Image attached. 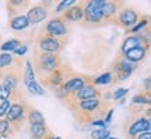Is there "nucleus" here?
Masks as SVG:
<instances>
[{
	"mask_svg": "<svg viewBox=\"0 0 151 139\" xmlns=\"http://www.w3.org/2000/svg\"><path fill=\"white\" fill-rule=\"evenodd\" d=\"M34 68V72L38 76L48 75L50 72L56 70L62 66L63 60L60 58L59 54H52V52H42L35 48L34 51V59L31 60Z\"/></svg>",
	"mask_w": 151,
	"mask_h": 139,
	"instance_id": "obj_1",
	"label": "nucleus"
},
{
	"mask_svg": "<svg viewBox=\"0 0 151 139\" xmlns=\"http://www.w3.org/2000/svg\"><path fill=\"white\" fill-rule=\"evenodd\" d=\"M73 76V70L70 69V66L67 63H62L60 68L56 70L50 72L48 75L39 76V80L46 89H58L59 86H62L65 82H67Z\"/></svg>",
	"mask_w": 151,
	"mask_h": 139,
	"instance_id": "obj_2",
	"label": "nucleus"
},
{
	"mask_svg": "<svg viewBox=\"0 0 151 139\" xmlns=\"http://www.w3.org/2000/svg\"><path fill=\"white\" fill-rule=\"evenodd\" d=\"M67 39L65 38H50V37H43L41 34H38L37 39H35V45L37 49L42 51V52H52V54H59L62 49L65 48Z\"/></svg>",
	"mask_w": 151,
	"mask_h": 139,
	"instance_id": "obj_3",
	"label": "nucleus"
},
{
	"mask_svg": "<svg viewBox=\"0 0 151 139\" xmlns=\"http://www.w3.org/2000/svg\"><path fill=\"white\" fill-rule=\"evenodd\" d=\"M41 32H42L41 35H43V37L65 38L67 34V25H66V21L62 18V16H58L50 18Z\"/></svg>",
	"mask_w": 151,
	"mask_h": 139,
	"instance_id": "obj_4",
	"label": "nucleus"
},
{
	"mask_svg": "<svg viewBox=\"0 0 151 139\" xmlns=\"http://www.w3.org/2000/svg\"><path fill=\"white\" fill-rule=\"evenodd\" d=\"M150 108L146 111V115H141L139 118H134L132 122H127V138L136 139V135L143 134L150 131Z\"/></svg>",
	"mask_w": 151,
	"mask_h": 139,
	"instance_id": "obj_5",
	"label": "nucleus"
},
{
	"mask_svg": "<svg viewBox=\"0 0 151 139\" xmlns=\"http://www.w3.org/2000/svg\"><path fill=\"white\" fill-rule=\"evenodd\" d=\"M102 6H104V0L86 1L84 10H83V18L87 23H101L104 20Z\"/></svg>",
	"mask_w": 151,
	"mask_h": 139,
	"instance_id": "obj_6",
	"label": "nucleus"
},
{
	"mask_svg": "<svg viewBox=\"0 0 151 139\" xmlns=\"http://www.w3.org/2000/svg\"><path fill=\"white\" fill-rule=\"evenodd\" d=\"M134 69H136L134 63L127 62L123 56H118L115 59V62L112 63V72L111 73L116 76V80H126L133 73Z\"/></svg>",
	"mask_w": 151,
	"mask_h": 139,
	"instance_id": "obj_7",
	"label": "nucleus"
},
{
	"mask_svg": "<svg viewBox=\"0 0 151 139\" xmlns=\"http://www.w3.org/2000/svg\"><path fill=\"white\" fill-rule=\"evenodd\" d=\"M137 21H139V14L132 7H123V9H120L118 13V17L115 20V23H118L119 25L122 28H124L126 31H129L130 28L134 27Z\"/></svg>",
	"mask_w": 151,
	"mask_h": 139,
	"instance_id": "obj_8",
	"label": "nucleus"
},
{
	"mask_svg": "<svg viewBox=\"0 0 151 139\" xmlns=\"http://www.w3.org/2000/svg\"><path fill=\"white\" fill-rule=\"evenodd\" d=\"M101 97H102V91L98 90L97 86H94L92 80L86 83L81 87V90L74 94L76 100H88V98H101Z\"/></svg>",
	"mask_w": 151,
	"mask_h": 139,
	"instance_id": "obj_9",
	"label": "nucleus"
},
{
	"mask_svg": "<svg viewBox=\"0 0 151 139\" xmlns=\"http://www.w3.org/2000/svg\"><path fill=\"white\" fill-rule=\"evenodd\" d=\"M84 4H86V1H78V3L73 4L71 7H69V9L62 14V18H63L65 21H70V23L80 21L81 18H83Z\"/></svg>",
	"mask_w": 151,
	"mask_h": 139,
	"instance_id": "obj_10",
	"label": "nucleus"
},
{
	"mask_svg": "<svg viewBox=\"0 0 151 139\" xmlns=\"http://www.w3.org/2000/svg\"><path fill=\"white\" fill-rule=\"evenodd\" d=\"M46 16H48V10L45 7H42V6L37 4L27 11L25 17H27L29 25H35V24H39L41 21H43L46 18Z\"/></svg>",
	"mask_w": 151,
	"mask_h": 139,
	"instance_id": "obj_11",
	"label": "nucleus"
},
{
	"mask_svg": "<svg viewBox=\"0 0 151 139\" xmlns=\"http://www.w3.org/2000/svg\"><path fill=\"white\" fill-rule=\"evenodd\" d=\"M120 9H123V3L120 1H104V6H102V16H104V20H111V21L115 23L116 20V14L119 13Z\"/></svg>",
	"mask_w": 151,
	"mask_h": 139,
	"instance_id": "obj_12",
	"label": "nucleus"
},
{
	"mask_svg": "<svg viewBox=\"0 0 151 139\" xmlns=\"http://www.w3.org/2000/svg\"><path fill=\"white\" fill-rule=\"evenodd\" d=\"M137 47H143V48L148 49L150 48V44L144 42L137 34L129 35V37L123 41V44H122V54H126L127 51H130V49H133V48H137Z\"/></svg>",
	"mask_w": 151,
	"mask_h": 139,
	"instance_id": "obj_13",
	"label": "nucleus"
},
{
	"mask_svg": "<svg viewBox=\"0 0 151 139\" xmlns=\"http://www.w3.org/2000/svg\"><path fill=\"white\" fill-rule=\"evenodd\" d=\"M147 51L148 49L143 48V47H137V48H133L130 49V51H127L126 54H123V58L127 60V62H130V63H139V62H141L143 59L146 58L147 55Z\"/></svg>",
	"mask_w": 151,
	"mask_h": 139,
	"instance_id": "obj_14",
	"label": "nucleus"
},
{
	"mask_svg": "<svg viewBox=\"0 0 151 139\" xmlns=\"http://www.w3.org/2000/svg\"><path fill=\"white\" fill-rule=\"evenodd\" d=\"M50 135H52V132L46 127V124L31 125V138L32 139H48Z\"/></svg>",
	"mask_w": 151,
	"mask_h": 139,
	"instance_id": "obj_15",
	"label": "nucleus"
},
{
	"mask_svg": "<svg viewBox=\"0 0 151 139\" xmlns=\"http://www.w3.org/2000/svg\"><path fill=\"white\" fill-rule=\"evenodd\" d=\"M28 6H29L28 1H21V0H9V1H7V9H9V17H10V20L13 18V17L20 16L18 13H20L22 9L28 7Z\"/></svg>",
	"mask_w": 151,
	"mask_h": 139,
	"instance_id": "obj_16",
	"label": "nucleus"
},
{
	"mask_svg": "<svg viewBox=\"0 0 151 139\" xmlns=\"http://www.w3.org/2000/svg\"><path fill=\"white\" fill-rule=\"evenodd\" d=\"M9 24L16 31H22V30H25L27 27H29V23H28L27 17L22 16V14H20V16H17V17H13Z\"/></svg>",
	"mask_w": 151,
	"mask_h": 139,
	"instance_id": "obj_17",
	"label": "nucleus"
},
{
	"mask_svg": "<svg viewBox=\"0 0 151 139\" xmlns=\"http://www.w3.org/2000/svg\"><path fill=\"white\" fill-rule=\"evenodd\" d=\"M22 79H24V84L25 86L35 82V72H34L32 63H31L29 59L25 60V68H24V72H22Z\"/></svg>",
	"mask_w": 151,
	"mask_h": 139,
	"instance_id": "obj_18",
	"label": "nucleus"
},
{
	"mask_svg": "<svg viewBox=\"0 0 151 139\" xmlns=\"http://www.w3.org/2000/svg\"><path fill=\"white\" fill-rule=\"evenodd\" d=\"M28 121L31 122V125H35V124H45V118L41 114V111H38L32 107H28V114H27Z\"/></svg>",
	"mask_w": 151,
	"mask_h": 139,
	"instance_id": "obj_19",
	"label": "nucleus"
},
{
	"mask_svg": "<svg viewBox=\"0 0 151 139\" xmlns=\"http://www.w3.org/2000/svg\"><path fill=\"white\" fill-rule=\"evenodd\" d=\"M20 45H22L20 39H9L0 45V51L1 52H7V54H11L14 49H17Z\"/></svg>",
	"mask_w": 151,
	"mask_h": 139,
	"instance_id": "obj_20",
	"label": "nucleus"
},
{
	"mask_svg": "<svg viewBox=\"0 0 151 139\" xmlns=\"http://www.w3.org/2000/svg\"><path fill=\"white\" fill-rule=\"evenodd\" d=\"M147 25H150V17L148 16H141L140 21L136 23V25L133 28H130L129 31H127V34H130V35H134V34H137L139 31H141L144 27H147Z\"/></svg>",
	"mask_w": 151,
	"mask_h": 139,
	"instance_id": "obj_21",
	"label": "nucleus"
},
{
	"mask_svg": "<svg viewBox=\"0 0 151 139\" xmlns=\"http://www.w3.org/2000/svg\"><path fill=\"white\" fill-rule=\"evenodd\" d=\"M112 79H113V75L111 72H106V73H104V75L98 76V77H94V79H92V83H94V86H104V84L112 83Z\"/></svg>",
	"mask_w": 151,
	"mask_h": 139,
	"instance_id": "obj_22",
	"label": "nucleus"
},
{
	"mask_svg": "<svg viewBox=\"0 0 151 139\" xmlns=\"http://www.w3.org/2000/svg\"><path fill=\"white\" fill-rule=\"evenodd\" d=\"M132 103H133V106L134 104H140V106H148L150 104V91H146V94L144 93H141V94H136L133 98H132Z\"/></svg>",
	"mask_w": 151,
	"mask_h": 139,
	"instance_id": "obj_23",
	"label": "nucleus"
},
{
	"mask_svg": "<svg viewBox=\"0 0 151 139\" xmlns=\"http://www.w3.org/2000/svg\"><path fill=\"white\" fill-rule=\"evenodd\" d=\"M13 55L11 54H7V52H1L0 54V69H4L7 66H11L13 63Z\"/></svg>",
	"mask_w": 151,
	"mask_h": 139,
	"instance_id": "obj_24",
	"label": "nucleus"
},
{
	"mask_svg": "<svg viewBox=\"0 0 151 139\" xmlns=\"http://www.w3.org/2000/svg\"><path fill=\"white\" fill-rule=\"evenodd\" d=\"M10 136V122L6 119H0V138Z\"/></svg>",
	"mask_w": 151,
	"mask_h": 139,
	"instance_id": "obj_25",
	"label": "nucleus"
},
{
	"mask_svg": "<svg viewBox=\"0 0 151 139\" xmlns=\"http://www.w3.org/2000/svg\"><path fill=\"white\" fill-rule=\"evenodd\" d=\"M27 87H28V90H29V93L34 94V96H43V94H45L43 87H41L37 82H34V83H31V84H28Z\"/></svg>",
	"mask_w": 151,
	"mask_h": 139,
	"instance_id": "obj_26",
	"label": "nucleus"
},
{
	"mask_svg": "<svg viewBox=\"0 0 151 139\" xmlns=\"http://www.w3.org/2000/svg\"><path fill=\"white\" fill-rule=\"evenodd\" d=\"M73 4H76L74 0H63V1H60L59 4L56 6V11H55V13L60 14V13H63V11L67 10L69 7H71Z\"/></svg>",
	"mask_w": 151,
	"mask_h": 139,
	"instance_id": "obj_27",
	"label": "nucleus"
},
{
	"mask_svg": "<svg viewBox=\"0 0 151 139\" xmlns=\"http://www.w3.org/2000/svg\"><path fill=\"white\" fill-rule=\"evenodd\" d=\"M109 131L105 128H98L95 129V131H92L91 132V138L92 139H102V138H106V136H109Z\"/></svg>",
	"mask_w": 151,
	"mask_h": 139,
	"instance_id": "obj_28",
	"label": "nucleus"
},
{
	"mask_svg": "<svg viewBox=\"0 0 151 139\" xmlns=\"http://www.w3.org/2000/svg\"><path fill=\"white\" fill-rule=\"evenodd\" d=\"M10 93L11 91L7 89V87H4V86L0 83V100L1 101H4V100H10Z\"/></svg>",
	"mask_w": 151,
	"mask_h": 139,
	"instance_id": "obj_29",
	"label": "nucleus"
},
{
	"mask_svg": "<svg viewBox=\"0 0 151 139\" xmlns=\"http://www.w3.org/2000/svg\"><path fill=\"white\" fill-rule=\"evenodd\" d=\"M127 91H129V89H119V90H116L113 93L112 98L113 100H120V98H123V97L127 94Z\"/></svg>",
	"mask_w": 151,
	"mask_h": 139,
	"instance_id": "obj_30",
	"label": "nucleus"
},
{
	"mask_svg": "<svg viewBox=\"0 0 151 139\" xmlns=\"http://www.w3.org/2000/svg\"><path fill=\"white\" fill-rule=\"evenodd\" d=\"M9 108H10V101L9 100H4V101L0 103V117H4L6 112L9 111Z\"/></svg>",
	"mask_w": 151,
	"mask_h": 139,
	"instance_id": "obj_31",
	"label": "nucleus"
},
{
	"mask_svg": "<svg viewBox=\"0 0 151 139\" xmlns=\"http://www.w3.org/2000/svg\"><path fill=\"white\" fill-rule=\"evenodd\" d=\"M28 51V47L27 45H20L17 49H14L13 52H14V55H17V56H24V55L27 54Z\"/></svg>",
	"mask_w": 151,
	"mask_h": 139,
	"instance_id": "obj_32",
	"label": "nucleus"
},
{
	"mask_svg": "<svg viewBox=\"0 0 151 139\" xmlns=\"http://www.w3.org/2000/svg\"><path fill=\"white\" fill-rule=\"evenodd\" d=\"M112 115H113V108H111V110L106 112V117L104 118V122H105V125H108V124L111 122V119H112Z\"/></svg>",
	"mask_w": 151,
	"mask_h": 139,
	"instance_id": "obj_33",
	"label": "nucleus"
},
{
	"mask_svg": "<svg viewBox=\"0 0 151 139\" xmlns=\"http://www.w3.org/2000/svg\"><path fill=\"white\" fill-rule=\"evenodd\" d=\"M137 139H151V132L147 131V132H143V134H139Z\"/></svg>",
	"mask_w": 151,
	"mask_h": 139,
	"instance_id": "obj_34",
	"label": "nucleus"
},
{
	"mask_svg": "<svg viewBox=\"0 0 151 139\" xmlns=\"http://www.w3.org/2000/svg\"><path fill=\"white\" fill-rule=\"evenodd\" d=\"M91 125H95V127H99V128H105V127H106L105 122H104V119H97V121H94Z\"/></svg>",
	"mask_w": 151,
	"mask_h": 139,
	"instance_id": "obj_35",
	"label": "nucleus"
},
{
	"mask_svg": "<svg viewBox=\"0 0 151 139\" xmlns=\"http://www.w3.org/2000/svg\"><path fill=\"white\" fill-rule=\"evenodd\" d=\"M146 90L150 91V77H147L146 79Z\"/></svg>",
	"mask_w": 151,
	"mask_h": 139,
	"instance_id": "obj_36",
	"label": "nucleus"
},
{
	"mask_svg": "<svg viewBox=\"0 0 151 139\" xmlns=\"http://www.w3.org/2000/svg\"><path fill=\"white\" fill-rule=\"evenodd\" d=\"M3 76H4V70L0 69V79H1V80H3Z\"/></svg>",
	"mask_w": 151,
	"mask_h": 139,
	"instance_id": "obj_37",
	"label": "nucleus"
},
{
	"mask_svg": "<svg viewBox=\"0 0 151 139\" xmlns=\"http://www.w3.org/2000/svg\"><path fill=\"white\" fill-rule=\"evenodd\" d=\"M0 139H3V138H0Z\"/></svg>",
	"mask_w": 151,
	"mask_h": 139,
	"instance_id": "obj_38",
	"label": "nucleus"
}]
</instances>
